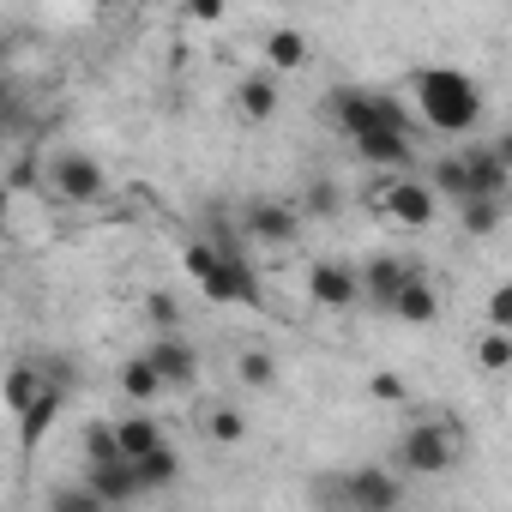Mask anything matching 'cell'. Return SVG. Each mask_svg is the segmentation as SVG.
Segmentation results:
<instances>
[{
  "mask_svg": "<svg viewBox=\"0 0 512 512\" xmlns=\"http://www.w3.org/2000/svg\"><path fill=\"white\" fill-rule=\"evenodd\" d=\"M374 217H386L392 229H428L440 217V187L434 181H416V175H386L374 187Z\"/></svg>",
  "mask_w": 512,
  "mask_h": 512,
  "instance_id": "cell-5",
  "label": "cell"
},
{
  "mask_svg": "<svg viewBox=\"0 0 512 512\" xmlns=\"http://www.w3.org/2000/svg\"><path fill=\"white\" fill-rule=\"evenodd\" d=\"M235 374H241V386L266 392V386H278V356L272 350H241L235 356Z\"/></svg>",
  "mask_w": 512,
  "mask_h": 512,
  "instance_id": "cell-25",
  "label": "cell"
},
{
  "mask_svg": "<svg viewBox=\"0 0 512 512\" xmlns=\"http://www.w3.org/2000/svg\"><path fill=\"white\" fill-rule=\"evenodd\" d=\"M434 187H440L446 199H464V193H470V181H464V157H440V163H434Z\"/></svg>",
  "mask_w": 512,
  "mask_h": 512,
  "instance_id": "cell-29",
  "label": "cell"
},
{
  "mask_svg": "<svg viewBox=\"0 0 512 512\" xmlns=\"http://www.w3.org/2000/svg\"><path fill=\"white\" fill-rule=\"evenodd\" d=\"M482 320H488V326H500V332H512V278L488 290V302H482Z\"/></svg>",
  "mask_w": 512,
  "mask_h": 512,
  "instance_id": "cell-30",
  "label": "cell"
},
{
  "mask_svg": "<svg viewBox=\"0 0 512 512\" xmlns=\"http://www.w3.org/2000/svg\"><path fill=\"white\" fill-rule=\"evenodd\" d=\"M416 115L434 133H470L482 121V85L464 67H422L416 73Z\"/></svg>",
  "mask_w": 512,
  "mask_h": 512,
  "instance_id": "cell-2",
  "label": "cell"
},
{
  "mask_svg": "<svg viewBox=\"0 0 512 512\" xmlns=\"http://www.w3.org/2000/svg\"><path fill=\"white\" fill-rule=\"evenodd\" d=\"M115 434H121L127 458H145L151 446H163V440H169V434H163V422H157L145 404H133V416H121V422H115Z\"/></svg>",
  "mask_w": 512,
  "mask_h": 512,
  "instance_id": "cell-20",
  "label": "cell"
},
{
  "mask_svg": "<svg viewBox=\"0 0 512 512\" xmlns=\"http://www.w3.org/2000/svg\"><path fill=\"white\" fill-rule=\"evenodd\" d=\"M181 266L193 272L199 296H205V302H217V308H247V314H260V308H266L260 272H253L235 247H217V241H187V247H181Z\"/></svg>",
  "mask_w": 512,
  "mask_h": 512,
  "instance_id": "cell-1",
  "label": "cell"
},
{
  "mask_svg": "<svg viewBox=\"0 0 512 512\" xmlns=\"http://www.w3.org/2000/svg\"><path fill=\"white\" fill-rule=\"evenodd\" d=\"M350 145H356V157L368 169H386V175H404L416 163V133H398V127H374V133H362Z\"/></svg>",
  "mask_w": 512,
  "mask_h": 512,
  "instance_id": "cell-9",
  "label": "cell"
},
{
  "mask_svg": "<svg viewBox=\"0 0 512 512\" xmlns=\"http://www.w3.org/2000/svg\"><path fill=\"white\" fill-rule=\"evenodd\" d=\"M235 115L253 121V127H266V121L278 115V73H272V67L247 73V79L235 85Z\"/></svg>",
  "mask_w": 512,
  "mask_h": 512,
  "instance_id": "cell-12",
  "label": "cell"
},
{
  "mask_svg": "<svg viewBox=\"0 0 512 512\" xmlns=\"http://www.w3.org/2000/svg\"><path fill=\"white\" fill-rule=\"evenodd\" d=\"M121 392H127V404H145V410H151V404H157L163 392H175V386H169V380H163V368L139 350L133 362H121Z\"/></svg>",
  "mask_w": 512,
  "mask_h": 512,
  "instance_id": "cell-16",
  "label": "cell"
},
{
  "mask_svg": "<svg viewBox=\"0 0 512 512\" xmlns=\"http://www.w3.org/2000/svg\"><path fill=\"white\" fill-rule=\"evenodd\" d=\"M464 181H470V193H506V187H512V163L494 151V139L464 151ZM470 193H464V199H470Z\"/></svg>",
  "mask_w": 512,
  "mask_h": 512,
  "instance_id": "cell-13",
  "label": "cell"
},
{
  "mask_svg": "<svg viewBox=\"0 0 512 512\" xmlns=\"http://www.w3.org/2000/svg\"><path fill=\"white\" fill-rule=\"evenodd\" d=\"M43 181H49V193L67 199V205H97V199L109 193V175H103V163H97L91 151H55V157L43 163Z\"/></svg>",
  "mask_w": 512,
  "mask_h": 512,
  "instance_id": "cell-6",
  "label": "cell"
},
{
  "mask_svg": "<svg viewBox=\"0 0 512 512\" xmlns=\"http://www.w3.org/2000/svg\"><path fill=\"white\" fill-rule=\"evenodd\" d=\"M7 181H13V193H25L31 187V157H13V175Z\"/></svg>",
  "mask_w": 512,
  "mask_h": 512,
  "instance_id": "cell-34",
  "label": "cell"
},
{
  "mask_svg": "<svg viewBox=\"0 0 512 512\" xmlns=\"http://www.w3.org/2000/svg\"><path fill=\"white\" fill-rule=\"evenodd\" d=\"M338 205H344V193H338L326 175H314V181H308V217H332Z\"/></svg>",
  "mask_w": 512,
  "mask_h": 512,
  "instance_id": "cell-31",
  "label": "cell"
},
{
  "mask_svg": "<svg viewBox=\"0 0 512 512\" xmlns=\"http://www.w3.org/2000/svg\"><path fill=\"white\" fill-rule=\"evenodd\" d=\"M49 512H109V500L85 482V488H55L49 494Z\"/></svg>",
  "mask_w": 512,
  "mask_h": 512,
  "instance_id": "cell-28",
  "label": "cell"
},
{
  "mask_svg": "<svg viewBox=\"0 0 512 512\" xmlns=\"http://www.w3.org/2000/svg\"><path fill=\"white\" fill-rule=\"evenodd\" d=\"M458 217H464V235H494L506 205H500V193H470V199H458Z\"/></svg>",
  "mask_w": 512,
  "mask_h": 512,
  "instance_id": "cell-22",
  "label": "cell"
},
{
  "mask_svg": "<svg viewBox=\"0 0 512 512\" xmlns=\"http://www.w3.org/2000/svg\"><path fill=\"white\" fill-rule=\"evenodd\" d=\"M85 464L103 470V464H127V446L115 434V422H85Z\"/></svg>",
  "mask_w": 512,
  "mask_h": 512,
  "instance_id": "cell-23",
  "label": "cell"
},
{
  "mask_svg": "<svg viewBox=\"0 0 512 512\" xmlns=\"http://www.w3.org/2000/svg\"><path fill=\"white\" fill-rule=\"evenodd\" d=\"M416 272H422L416 260H398V253H380V260H368V266H362V290H368V302H374L380 314H392L398 290H404Z\"/></svg>",
  "mask_w": 512,
  "mask_h": 512,
  "instance_id": "cell-10",
  "label": "cell"
},
{
  "mask_svg": "<svg viewBox=\"0 0 512 512\" xmlns=\"http://www.w3.org/2000/svg\"><path fill=\"white\" fill-rule=\"evenodd\" d=\"M476 368H488V374H506V368H512V332H500V326H482V332H476Z\"/></svg>",
  "mask_w": 512,
  "mask_h": 512,
  "instance_id": "cell-24",
  "label": "cell"
},
{
  "mask_svg": "<svg viewBox=\"0 0 512 512\" xmlns=\"http://www.w3.org/2000/svg\"><path fill=\"white\" fill-rule=\"evenodd\" d=\"M392 458H398L404 476H446L464 458V434H458L452 416H422V422H410L398 434V452Z\"/></svg>",
  "mask_w": 512,
  "mask_h": 512,
  "instance_id": "cell-3",
  "label": "cell"
},
{
  "mask_svg": "<svg viewBox=\"0 0 512 512\" xmlns=\"http://www.w3.org/2000/svg\"><path fill=\"white\" fill-rule=\"evenodd\" d=\"M61 404H67V386L55 380V386H49V392H43V398H37L31 410H19V446H25V452H37V446H43V434L55 428Z\"/></svg>",
  "mask_w": 512,
  "mask_h": 512,
  "instance_id": "cell-17",
  "label": "cell"
},
{
  "mask_svg": "<svg viewBox=\"0 0 512 512\" xmlns=\"http://www.w3.org/2000/svg\"><path fill=\"white\" fill-rule=\"evenodd\" d=\"M139 314H145V326H151V332H175V326H181V302H175V296H163V290H151V296L139 302Z\"/></svg>",
  "mask_w": 512,
  "mask_h": 512,
  "instance_id": "cell-27",
  "label": "cell"
},
{
  "mask_svg": "<svg viewBox=\"0 0 512 512\" xmlns=\"http://www.w3.org/2000/svg\"><path fill=\"white\" fill-rule=\"evenodd\" d=\"M314 500L320 506H356V512H386L404 500V476L380 470V464H356L344 476H320L314 482Z\"/></svg>",
  "mask_w": 512,
  "mask_h": 512,
  "instance_id": "cell-4",
  "label": "cell"
},
{
  "mask_svg": "<svg viewBox=\"0 0 512 512\" xmlns=\"http://www.w3.org/2000/svg\"><path fill=\"white\" fill-rule=\"evenodd\" d=\"M145 356L163 368V380L181 392V386H199V350L181 338V332H157L151 344H145Z\"/></svg>",
  "mask_w": 512,
  "mask_h": 512,
  "instance_id": "cell-11",
  "label": "cell"
},
{
  "mask_svg": "<svg viewBox=\"0 0 512 512\" xmlns=\"http://www.w3.org/2000/svg\"><path fill=\"white\" fill-rule=\"evenodd\" d=\"M133 470H139L145 494H163V488H175V482H181V452L163 440V446H151L145 458H133Z\"/></svg>",
  "mask_w": 512,
  "mask_h": 512,
  "instance_id": "cell-21",
  "label": "cell"
},
{
  "mask_svg": "<svg viewBox=\"0 0 512 512\" xmlns=\"http://www.w3.org/2000/svg\"><path fill=\"white\" fill-rule=\"evenodd\" d=\"M392 320H398V326H434V320H440V290H434V284L416 272V278L398 290V302H392Z\"/></svg>",
  "mask_w": 512,
  "mask_h": 512,
  "instance_id": "cell-15",
  "label": "cell"
},
{
  "mask_svg": "<svg viewBox=\"0 0 512 512\" xmlns=\"http://www.w3.org/2000/svg\"><path fill=\"white\" fill-rule=\"evenodd\" d=\"M181 13H187L193 25H217V19H223V0H187Z\"/></svg>",
  "mask_w": 512,
  "mask_h": 512,
  "instance_id": "cell-33",
  "label": "cell"
},
{
  "mask_svg": "<svg viewBox=\"0 0 512 512\" xmlns=\"http://www.w3.org/2000/svg\"><path fill=\"white\" fill-rule=\"evenodd\" d=\"M205 434H211L217 446H241V440H247V416H241L235 404H211V410H205Z\"/></svg>",
  "mask_w": 512,
  "mask_h": 512,
  "instance_id": "cell-26",
  "label": "cell"
},
{
  "mask_svg": "<svg viewBox=\"0 0 512 512\" xmlns=\"http://www.w3.org/2000/svg\"><path fill=\"white\" fill-rule=\"evenodd\" d=\"M494 151H500V157L512 163V133H500V139H494Z\"/></svg>",
  "mask_w": 512,
  "mask_h": 512,
  "instance_id": "cell-35",
  "label": "cell"
},
{
  "mask_svg": "<svg viewBox=\"0 0 512 512\" xmlns=\"http://www.w3.org/2000/svg\"><path fill=\"white\" fill-rule=\"evenodd\" d=\"M308 61H314V43H308V31H296V25H278V31H266V67H272L278 79L302 73Z\"/></svg>",
  "mask_w": 512,
  "mask_h": 512,
  "instance_id": "cell-14",
  "label": "cell"
},
{
  "mask_svg": "<svg viewBox=\"0 0 512 512\" xmlns=\"http://www.w3.org/2000/svg\"><path fill=\"white\" fill-rule=\"evenodd\" d=\"M49 386H55V374H49L43 362H19V368L7 374V410H13V416H19V410H31Z\"/></svg>",
  "mask_w": 512,
  "mask_h": 512,
  "instance_id": "cell-19",
  "label": "cell"
},
{
  "mask_svg": "<svg viewBox=\"0 0 512 512\" xmlns=\"http://www.w3.org/2000/svg\"><path fill=\"white\" fill-rule=\"evenodd\" d=\"M368 392H374L380 404H404V380H398V374H374V380H368Z\"/></svg>",
  "mask_w": 512,
  "mask_h": 512,
  "instance_id": "cell-32",
  "label": "cell"
},
{
  "mask_svg": "<svg viewBox=\"0 0 512 512\" xmlns=\"http://www.w3.org/2000/svg\"><path fill=\"white\" fill-rule=\"evenodd\" d=\"M368 290H362V266H350V260H314L308 266V302L314 308H326V314H344V308H356Z\"/></svg>",
  "mask_w": 512,
  "mask_h": 512,
  "instance_id": "cell-7",
  "label": "cell"
},
{
  "mask_svg": "<svg viewBox=\"0 0 512 512\" xmlns=\"http://www.w3.org/2000/svg\"><path fill=\"white\" fill-rule=\"evenodd\" d=\"M241 229L253 241H266V247H296L302 241V217L284 199H253V205H241Z\"/></svg>",
  "mask_w": 512,
  "mask_h": 512,
  "instance_id": "cell-8",
  "label": "cell"
},
{
  "mask_svg": "<svg viewBox=\"0 0 512 512\" xmlns=\"http://www.w3.org/2000/svg\"><path fill=\"white\" fill-rule=\"evenodd\" d=\"M85 482L109 500V506H133V500H145V482H139V470H133V458L127 464H103V470H85Z\"/></svg>",
  "mask_w": 512,
  "mask_h": 512,
  "instance_id": "cell-18",
  "label": "cell"
},
{
  "mask_svg": "<svg viewBox=\"0 0 512 512\" xmlns=\"http://www.w3.org/2000/svg\"><path fill=\"white\" fill-rule=\"evenodd\" d=\"M506 193H512V187H506Z\"/></svg>",
  "mask_w": 512,
  "mask_h": 512,
  "instance_id": "cell-36",
  "label": "cell"
}]
</instances>
